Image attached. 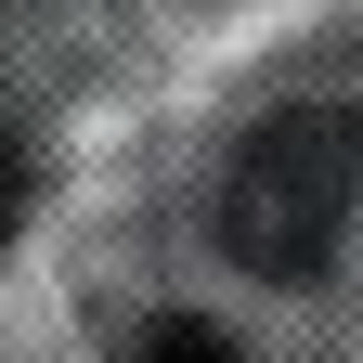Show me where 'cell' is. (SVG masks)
Masks as SVG:
<instances>
[{"mask_svg": "<svg viewBox=\"0 0 363 363\" xmlns=\"http://www.w3.org/2000/svg\"><path fill=\"white\" fill-rule=\"evenodd\" d=\"M363 208V117L350 104H286L247 130V156L220 169V247L272 286H311V272L337 259Z\"/></svg>", "mask_w": 363, "mask_h": 363, "instance_id": "1", "label": "cell"}, {"mask_svg": "<svg viewBox=\"0 0 363 363\" xmlns=\"http://www.w3.org/2000/svg\"><path fill=\"white\" fill-rule=\"evenodd\" d=\"M143 350H208V363H220L234 337H220V325H195V311H169V325H143Z\"/></svg>", "mask_w": 363, "mask_h": 363, "instance_id": "2", "label": "cell"}, {"mask_svg": "<svg viewBox=\"0 0 363 363\" xmlns=\"http://www.w3.org/2000/svg\"><path fill=\"white\" fill-rule=\"evenodd\" d=\"M13 220H26V156L0 143V247H13Z\"/></svg>", "mask_w": 363, "mask_h": 363, "instance_id": "3", "label": "cell"}]
</instances>
